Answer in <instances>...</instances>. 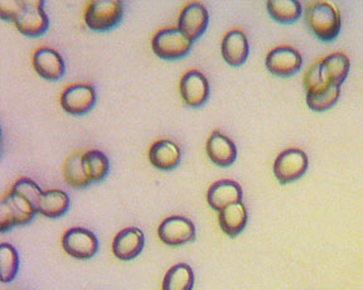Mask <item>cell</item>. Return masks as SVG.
Returning a JSON list of instances; mask_svg holds the SVG:
<instances>
[{
  "mask_svg": "<svg viewBox=\"0 0 363 290\" xmlns=\"http://www.w3.org/2000/svg\"><path fill=\"white\" fill-rule=\"evenodd\" d=\"M306 22L313 35L325 43L337 40L342 29L340 11L328 1L308 3Z\"/></svg>",
  "mask_w": 363,
  "mask_h": 290,
  "instance_id": "cell-1",
  "label": "cell"
},
{
  "mask_svg": "<svg viewBox=\"0 0 363 290\" xmlns=\"http://www.w3.org/2000/svg\"><path fill=\"white\" fill-rule=\"evenodd\" d=\"M37 213V207L30 201L11 189L0 205V230L6 233L16 226L27 225Z\"/></svg>",
  "mask_w": 363,
  "mask_h": 290,
  "instance_id": "cell-2",
  "label": "cell"
},
{
  "mask_svg": "<svg viewBox=\"0 0 363 290\" xmlns=\"http://www.w3.org/2000/svg\"><path fill=\"white\" fill-rule=\"evenodd\" d=\"M124 17L123 3L119 0H95L85 11V23L91 30L108 32L119 26Z\"/></svg>",
  "mask_w": 363,
  "mask_h": 290,
  "instance_id": "cell-3",
  "label": "cell"
},
{
  "mask_svg": "<svg viewBox=\"0 0 363 290\" xmlns=\"http://www.w3.org/2000/svg\"><path fill=\"white\" fill-rule=\"evenodd\" d=\"M154 53L162 60H179L187 56L192 50V40L183 35L178 28L159 30L152 40Z\"/></svg>",
  "mask_w": 363,
  "mask_h": 290,
  "instance_id": "cell-4",
  "label": "cell"
},
{
  "mask_svg": "<svg viewBox=\"0 0 363 290\" xmlns=\"http://www.w3.org/2000/svg\"><path fill=\"white\" fill-rule=\"evenodd\" d=\"M309 160L304 150L299 148L285 149L274 162V176L281 184L293 183L306 174Z\"/></svg>",
  "mask_w": 363,
  "mask_h": 290,
  "instance_id": "cell-5",
  "label": "cell"
},
{
  "mask_svg": "<svg viewBox=\"0 0 363 290\" xmlns=\"http://www.w3.org/2000/svg\"><path fill=\"white\" fill-rule=\"evenodd\" d=\"M14 24L23 35L40 37L50 28V19L45 12L43 0H24V6L19 12Z\"/></svg>",
  "mask_w": 363,
  "mask_h": 290,
  "instance_id": "cell-6",
  "label": "cell"
},
{
  "mask_svg": "<svg viewBox=\"0 0 363 290\" xmlns=\"http://www.w3.org/2000/svg\"><path fill=\"white\" fill-rule=\"evenodd\" d=\"M265 65L267 71L274 76L289 79L301 71L303 57L294 47L279 46L267 53Z\"/></svg>",
  "mask_w": 363,
  "mask_h": 290,
  "instance_id": "cell-7",
  "label": "cell"
},
{
  "mask_svg": "<svg viewBox=\"0 0 363 290\" xmlns=\"http://www.w3.org/2000/svg\"><path fill=\"white\" fill-rule=\"evenodd\" d=\"M63 250L77 260H89L99 251L96 235L84 228L67 230L62 238Z\"/></svg>",
  "mask_w": 363,
  "mask_h": 290,
  "instance_id": "cell-8",
  "label": "cell"
},
{
  "mask_svg": "<svg viewBox=\"0 0 363 290\" xmlns=\"http://www.w3.org/2000/svg\"><path fill=\"white\" fill-rule=\"evenodd\" d=\"M96 105V91L89 84H74L63 90L61 106L67 114L81 116L90 113Z\"/></svg>",
  "mask_w": 363,
  "mask_h": 290,
  "instance_id": "cell-9",
  "label": "cell"
},
{
  "mask_svg": "<svg viewBox=\"0 0 363 290\" xmlns=\"http://www.w3.org/2000/svg\"><path fill=\"white\" fill-rule=\"evenodd\" d=\"M179 91L188 108H202L210 97V84L202 72L191 69L182 76Z\"/></svg>",
  "mask_w": 363,
  "mask_h": 290,
  "instance_id": "cell-10",
  "label": "cell"
},
{
  "mask_svg": "<svg viewBox=\"0 0 363 290\" xmlns=\"http://www.w3.org/2000/svg\"><path fill=\"white\" fill-rule=\"evenodd\" d=\"M158 236L168 246H182L196 240V228L186 217L170 216L159 225Z\"/></svg>",
  "mask_w": 363,
  "mask_h": 290,
  "instance_id": "cell-11",
  "label": "cell"
},
{
  "mask_svg": "<svg viewBox=\"0 0 363 290\" xmlns=\"http://www.w3.org/2000/svg\"><path fill=\"white\" fill-rule=\"evenodd\" d=\"M208 23L210 14L206 6L199 1H192L182 9L178 21V29L193 42L203 35L208 27Z\"/></svg>",
  "mask_w": 363,
  "mask_h": 290,
  "instance_id": "cell-12",
  "label": "cell"
},
{
  "mask_svg": "<svg viewBox=\"0 0 363 290\" xmlns=\"http://www.w3.org/2000/svg\"><path fill=\"white\" fill-rule=\"evenodd\" d=\"M32 63L35 72L45 80H61L66 72L62 56L50 47H40L34 52Z\"/></svg>",
  "mask_w": 363,
  "mask_h": 290,
  "instance_id": "cell-13",
  "label": "cell"
},
{
  "mask_svg": "<svg viewBox=\"0 0 363 290\" xmlns=\"http://www.w3.org/2000/svg\"><path fill=\"white\" fill-rule=\"evenodd\" d=\"M144 245H145V238L140 228H124L113 238V255L121 262H130L142 254Z\"/></svg>",
  "mask_w": 363,
  "mask_h": 290,
  "instance_id": "cell-14",
  "label": "cell"
},
{
  "mask_svg": "<svg viewBox=\"0 0 363 290\" xmlns=\"http://www.w3.org/2000/svg\"><path fill=\"white\" fill-rule=\"evenodd\" d=\"M222 57L233 67L242 66L250 55L247 37L241 29H233L227 32L221 45Z\"/></svg>",
  "mask_w": 363,
  "mask_h": 290,
  "instance_id": "cell-15",
  "label": "cell"
},
{
  "mask_svg": "<svg viewBox=\"0 0 363 290\" xmlns=\"http://www.w3.org/2000/svg\"><path fill=\"white\" fill-rule=\"evenodd\" d=\"M244 194L242 188L231 179H221L211 186L207 192V202L212 210L220 211L226 208L227 206L242 202Z\"/></svg>",
  "mask_w": 363,
  "mask_h": 290,
  "instance_id": "cell-16",
  "label": "cell"
},
{
  "mask_svg": "<svg viewBox=\"0 0 363 290\" xmlns=\"http://www.w3.org/2000/svg\"><path fill=\"white\" fill-rule=\"evenodd\" d=\"M206 150L212 163L221 168L231 167L238 158V148L235 143L220 130H215L211 134L206 144Z\"/></svg>",
  "mask_w": 363,
  "mask_h": 290,
  "instance_id": "cell-17",
  "label": "cell"
},
{
  "mask_svg": "<svg viewBox=\"0 0 363 290\" xmlns=\"http://www.w3.org/2000/svg\"><path fill=\"white\" fill-rule=\"evenodd\" d=\"M181 149L176 143L163 139L149 149V160L159 171H173L181 163Z\"/></svg>",
  "mask_w": 363,
  "mask_h": 290,
  "instance_id": "cell-18",
  "label": "cell"
},
{
  "mask_svg": "<svg viewBox=\"0 0 363 290\" xmlns=\"http://www.w3.org/2000/svg\"><path fill=\"white\" fill-rule=\"evenodd\" d=\"M247 218L249 215L244 202L227 206L226 208L218 212L220 228L228 238H236L242 233L247 225Z\"/></svg>",
  "mask_w": 363,
  "mask_h": 290,
  "instance_id": "cell-19",
  "label": "cell"
},
{
  "mask_svg": "<svg viewBox=\"0 0 363 290\" xmlns=\"http://www.w3.org/2000/svg\"><path fill=\"white\" fill-rule=\"evenodd\" d=\"M71 201L66 192L60 189L43 191L37 203V211L47 218H60L65 216L69 210Z\"/></svg>",
  "mask_w": 363,
  "mask_h": 290,
  "instance_id": "cell-20",
  "label": "cell"
},
{
  "mask_svg": "<svg viewBox=\"0 0 363 290\" xmlns=\"http://www.w3.org/2000/svg\"><path fill=\"white\" fill-rule=\"evenodd\" d=\"M267 9L270 17L280 24L296 23L303 14V6L298 0H269Z\"/></svg>",
  "mask_w": 363,
  "mask_h": 290,
  "instance_id": "cell-21",
  "label": "cell"
},
{
  "mask_svg": "<svg viewBox=\"0 0 363 290\" xmlns=\"http://www.w3.org/2000/svg\"><path fill=\"white\" fill-rule=\"evenodd\" d=\"M82 165L91 183L102 182L110 172L108 158L101 150H87L82 154Z\"/></svg>",
  "mask_w": 363,
  "mask_h": 290,
  "instance_id": "cell-22",
  "label": "cell"
},
{
  "mask_svg": "<svg viewBox=\"0 0 363 290\" xmlns=\"http://www.w3.org/2000/svg\"><path fill=\"white\" fill-rule=\"evenodd\" d=\"M332 81L329 79L327 71L322 66L320 61L312 65L304 76V89L306 96H322L325 92H328L333 87Z\"/></svg>",
  "mask_w": 363,
  "mask_h": 290,
  "instance_id": "cell-23",
  "label": "cell"
},
{
  "mask_svg": "<svg viewBox=\"0 0 363 290\" xmlns=\"http://www.w3.org/2000/svg\"><path fill=\"white\" fill-rule=\"evenodd\" d=\"M194 286V273L191 265L179 262L165 273L162 290H192Z\"/></svg>",
  "mask_w": 363,
  "mask_h": 290,
  "instance_id": "cell-24",
  "label": "cell"
},
{
  "mask_svg": "<svg viewBox=\"0 0 363 290\" xmlns=\"http://www.w3.org/2000/svg\"><path fill=\"white\" fill-rule=\"evenodd\" d=\"M320 63L327 71L333 85L340 87L343 85L351 69V61L347 55L343 52H335L320 60Z\"/></svg>",
  "mask_w": 363,
  "mask_h": 290,
  "instance_id": "cell-25",
  "label": "cell"
},
{
  "mask_svg": "<svg viewBox=\"0 0 363 290\" xmlns=\"http://www.w3.org/2000/svg\"><path fill=\"white\" fill-rule=\"evenodd\" d=\"M19 270V254L11 244L0 245V274L3 283H11Z\"/></svg>",
  "mask_w": 363,
  "mask_h": 290,
  "instance_id": "cell-26",
  "label": "cell"
},
{
  "mask_svg": "<svg viewBox=\"0 0 363 290\" xmlns=\"http://www.w3.org/2000/svg\"><path fill=\"white\" fill-rule=\"evenodd\" d=\"M63 176L71 187L82 189L90 186L91 182L82 165V154H74L66 160L63 167Z\"/></svg>",
  "mask_w": 363,
  "mask_h": 290,
  "instance_id": "cell-27",
  "label": "cell"
},
{
  "mask_svg": "<svg viewBox=\"0 0 363 290\" xmlns=\"http://www.w3.org/2000/svg\"><path fill=\"white\" fill-rule=\"evenodd\" d=\"M340 96V86H333L328 92H325L322 96L311 97L306 96V105L311 110L315 113L327 111L333 108L335 104L338 103Z\"/></svg>",
  "mask_w": 363,
  "mask_h": 290,
  "instance_id": "cell-28",
  "label": "cell"
},
{
  "mask_svg": "<svg viewBox=\"0 0 363 290\" xmlns=\"http://www.w3.org/2000/svg\"><path fill=\"white\" fill-rule=\"evenodd\" d=\"M11 191L17 192L18 194L23 196L24 199H28L35 207L40 201V196L43 194V191L40 189V186L34 182L33 179L27 178V177H22L19 178L17 182L13 184Z\"/></svg>",
  "mask_w": 363,
  "mask_h": 290,
  "instance_id": "cell-29",
  "label": "cell"
},
{
  "mask_svg": "<svg viewBox=\"0 0 363 290\" xmlns=\"http://www.w3.org/2000/svg\"><path fill=\"white\" fill-rule=\"evenodd\" d=\"M24 6V0H0V17L14 22Z\"/></svg>",
  "mask_w": 363,
  "mask_h": 290,
  "instance_id": "cell-30",
  "label": "cell"
}]
</instances>
